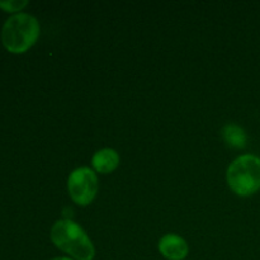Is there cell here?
I'll use <instances>...</instances> for the list:
<instances>
[{
	"mask_svg": "<svg viewBox=\"0 0 260 260\" xmlns=\"http://www.w3.org/2000/svg\"><path fill=\"white\" fill-rule=\"evenodd\" d=\"M94 169L99 173H111L118 167L119 155L113 149H102L93 156L91 160Z\"/></svg>",
	"mask_w": 260,
	"mask_h": 260,
	"instance_id": "obj_6",
	"label": "cell"
},
{
	"mask_svg": "<svg viewBox=\"0 0 260 260\" xmlns=\"http://www.w3.org/2000/svg\"><path fill=\"white\" fill-rule=\"evenodd\" d=\"M231 190L241 197H248L260 189V157L241 155L234 160L228 170Z\"/></svg>",
	"mask_w": 260,
	"mask_h": 260,
	"instance_id": "obj_3",
	"label": "cell"
},
{
	"mask_svg": "<svg viewBox=\"0 0 260 260\" xmlns=\"http://www.w3.org/2000/svg\"><path fill=\"white\" fill-rule=\"evenodd\" d=\"M28 2H20V0H8V2H0V8H3L7 12H17L24 8Z\"/></svg>",
	"mask_w": 260,
	"mask_h": 260,
	"instance_id": "obj_8",
	"label": "cell"
},
{
	"mask_svg": "<svg viewBox=\"0 0 260 260\" xmlns=\"http://www.w3.org/2000/svg\"><path fill=\"white\" fill-rule=\"evenodd\" d=\"M68 189L76 205H90L98 192V177L90 168H78L69 177Z\"/></svg>",
	"mask_w": 260,
	"mask_h": 260,
	"instance_id": "obj_4",
	"label": "cell"
},
{
	"mask_svg": "<svg viewBox=\"0 0 260 260\" xmlns=\"http://www.w3.org/2000/svg\"><path fill=\"white\" fill-rule=\"evenodd\" d=\"M159 250L168 260H183L187 258L188 244L182 236L175 234H167L159 241Z\"/></svg>",
	"mask_w": 260,
	"mask_h": 260,
	"instance_id": "obj_5",
	"label": "cell"
},
{
	"mask_svg": "<svg viewBox=\"0 0 260 260\" xmlns=\"http://www.w3.org/2000/svg\"><path fill=\"white\" fill-rule=\"evenodd\" d=\"M222 135L225 141L228 142L230 146L233 147H244L246 144V135L244 132V129H241L240 127L236 126V124L229 123L223 127Z\"/></svg>",
	"mask_w": 260,
	"mask_h": 260,
	"instance_id": "obj_7",
	"label": "cell"
},
{
	"mask_svg": "<svg viewBox=\"0 0 260 260\" xmlns=\"http://www.w3.org/2000/svg\"><path fill=\"white\" fill-rule=\"evenodd\" d=\"M53 260H73V259H70V258H56Z\"/></svg>",
	"mask_w": 260,
	"mask_h": 260,
	"instance_id": "obj_9",
	"label": "cell"
},
{
	"mask_svg": "<svg viewBox=\"0 0 260 260\" xmlns=\"http://www.w3.org/2000/svg\"><path fill=\"white\" fill-rule=\"evenodd\" d=\"M51 240L76 260H93L95 248L88 234L74 221L60 220L51 229Z\"/></svg>",
	"mask_w": 260,
	"mask_h": 260,
	"instance_id": "obj_1",
	"label": "cell"
},
{
	"mask_svg": "<svg viewBox=\"0 0 260 260\" xmlns=\"http://www.w3.org/2000/svg\"><path fill=\"white\" fill-rule=\"evenodd\" d=\"M40 36V24L35 17L18 13L8 18L2 29V41L9 52L23 53L29 50Z\"/></svg>",
	"mask_w": 260,
	"mask_h": 260,
	"instance_id": "obj_2",
	"label": "cell"
}]
</instances>
